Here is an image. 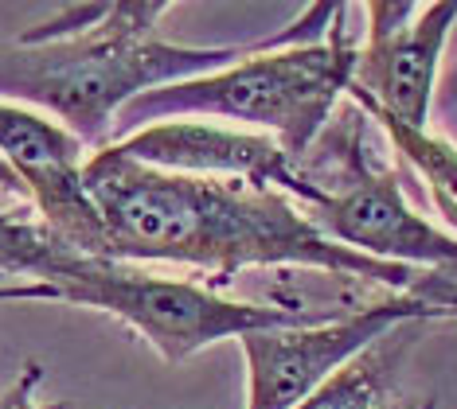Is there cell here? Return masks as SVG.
Returning a JSON list of instances; mask_svg holds the SVG:
<instances>
[{
  "mask_svg": "<svg viewBox=\"0 0 457 409\" xmlns=\"http://www.w3.org/2000/svg\"><path fill=\"white\" fill-rule=\"evenodd\" d=\"M82 184L106 226V254L118 261H176L215 273V281L243 269L305 266L457 312V269H411L356 254L320 234L274 187L161 172L118 144L87 156Z\"/></svg>",
  "mask_w": 457,
  "mask_h": 409,
  "instance_id": "1",
  "label": "cell"
},
{
  "mask_svg": "<svg viewBox=\"0 0 457 409\" xmlns=\"http://www.w3.org/2000/svg\"><path fill=\"white\" fill-rule=\"evenodd\" d=\"M172 4H75L32 24L12 51H0V94L39 106L87 149H110L126 106L161 86L200 78L246 59L262 44L188 47L157 36Z\"/></svg>",
  "mask_w": 457,
  "mask_h": 409,
  "instance_id": "2",
  "label": "cell"
},
{
  "mask_svg": "<svg viewBox=\"0 0 457 409\" xmlns=\"http://www.w3.org/2000/svg\"><path fill=\"white\" fill-rule=\"evenodd\" d=\"M345 4H313L278 36H266L246 59L200 78H184L153 94H141L118 118V129L172 118L238 121L251 133L274 136L282 149L301 160L328 129L337 106L348 98L356 75L360 44L352 39Z\"/></svg>",
  "mask_w": 457,
  "mask_h": 409,
  "instance_id": "3",
  "label": "cell"
},
{
  "mask_svg": "<svg viewBox=\"0 0 457 409\" xmlns=\"http://www.w3.org/2000/svg\"><path fill=\"white\" fill-rule=\"evenodd\" d=\"M12 277L55 289L59 304H87L118 316L164 363H184L220 339L345 316L337 308H270V304L227 300L195 281L157 277L133 261L87 254L55 238L39 218L0 211V281Z\"/></svg>",
  "mask_w": 457,
  "mask_h": 409,
  "instance_id": "4",
  "label": "cell"
},
{
  "mask_svg": "<svg viewBox=\"0 0 457 409\" xmlns=\"http://www.w3.org/2000/svg\"><path fill=\"white\" fill-rule=\"evenodd\" d=\"M363 113L348 98L337 125L297 160L301 180L313 187L309 218L332 242L376 261L411 269H457V238L414 211L391 168H379L363 144Z\"/></svg>",
  "mask_w": 457,
  "mask_h": 409,
  "instance_id": "5",
  "label": "cell"
},
{
  "mask_svg": "<svg viewBox=\"0 0 457 409\" xmlns=\"http://www.w3.org/2000/svg\"><path fill=\"white\" fill-rule=\"evenodd\" d=\"M414 320H457V312L426 297L391 292L337 320L297 323V328H266L238 339L246 366V405L243 409H297L317 386H325L340 366L376 348L391 331Z\"/></svg>",
  "mask_w": 457,
  "mask_h": 409,
  "instance_id": "6",
  "label": "cell"
},
{
  "mask_svg": "<svg viewBox=\"0 0 457 409\" xmlns=\"http://www.w3.org/2000/svg\"><path fill=\"white\" fill-rule=\"evenodd\" d=\"M368 39L360 44L348 98L363 110L426 129L438 86L445 39L457 24V0L442 4H368Z\"/></svg>",
  "mask_w": 457,
  "mask_h": 409,
  "instance_id": "7",
  "label": "cell"
},
{
  "mask_svg": "<svg viewBox=\"0 0 457 409\" xmlns=\"http://www.w3.org/2000/svg\"><path fill=\"white\" fill-rule=\"evenodd\" d=\"M0 160L24 184L28 203L51 234L87 254L110 258L106 226L82 184L87 144L75 133L32 106L0 98Z\"/></svg>",
  "mask_w": 457,
  "mask_h": 409,
  "instance_id": "8",
  "label": "cell"
},
{
  "mask_svg": "<svg viewBox=\"0 0 457 409\" xmlns=\"http://www.w3.org/2000/svg\"><path fill=\"white\" fill-rule=\"evenodd\" d=\"M118 144L133 160L176 176H204V180H243L254 187H274L289 199L309 203L313 187L301 180L297 160L274 136L235 129L207 118H172L118 136Z\"/></svg>",
  "mask_w": 457,
  "mask_h": 409,
  "instance_id": "9",
  "label": "cell"
},
{
  "mask_svg": "<svg viewBox=\"0 0 457 409\" xmlns=\"http://www.w3.org/2000/svg\"><path fill=\"white\" fill-rule=\"evenodd\" d=\"M363 113L391 136L395 152L426 180L434 207H438V215L445 218V226H450L453 238H457V144L445 141L438 133H430V129H414V125L395 121L379 110H363Z\"/></svg>",
  "mask_w": 457,
  "mask_h": 409,
  "instance_id": "10",
  "label": "cell"
},
{
  "mask_svg": "<svg viewBox=\"0 0 457 409\" xmlns=\"http://www.w3.org/2000/svg\"><path fill=\"white\" fill-rule=\"evenodd\" d=\"M297 409H403V402L391 386L387 359L368 348L348 366H340L325 386H317Z\"/></svg>",
  "mask_w": 457,
  "mask_h": 409,
  "instance_id": "11",
  "label": "cell"
},
{
  "mask_svg": "<svg viewBox=\"0 0 457 409\" xmlns=\"http://www.w3.org/2000/svg\"><path fill=\"white\" fill-rule=\"evenodd\" d=\"M39 382H44V363H24L16 379L0 390V409H67L63 402H39Z\"/></svg>",
  "mask_w": 457,
  "mask_h": 409,
  "instance_id": "12",
  "label": "cell"
},
{
  "mask_svg": "<svg viewBox=\"0 0 457 409\" xmlns=\"http://www.w3.org/2000/svg\"><path fill=\"white\" fill-rule=\"evenodd\" d=\"M12 300H59L55 289L36 285V281H0V304Z\"/></svg>",
  "mask_w": 457,
  "mask_h": 409,
  "instance_id": "13",
  "label": "cell"
},
{
  "mask_svg": "<svg viewBox=\"0 0 457 409\" xmlns=\"http://www.w3.org/2000/svg\"><path fill=\"white\" fill-rule=\"evenodd\" d=\"M0 187H4V192H12V195H20V199H28V195H24V184H20L16 176L8 172V164H4V160H0Z\"/></svg>",
  "mask_w": 457,
  "mask_h": 409,
  "instance_id": "14",
  "label": "cell"
}]
</instances>
